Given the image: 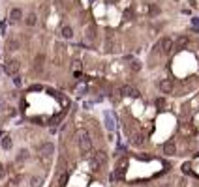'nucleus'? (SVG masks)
<instances>
[{"label":"nucleus","mask_w":199,"mask_h":187,"mask_svg":"<svg viewBox=\"0 0 199 187\" xmlns=\"http://www.w3.org/2000/svg\"><path fill=\"white\" fill-rule=\"evenodd\" d=\"M79 148H81V154L85 155V154H88V152L92 150V142H90V138H88V135L87 133H79Z\"/></svg>","instance_id":"1"},{"label":"nucleus","mask_w":199,"mask_h":187,"mask_svg":"<svg viewBox=\"0 0 199 187\" xmlns=\"http://www.w3.org/2000/svg\"><path fill=\"white\" fill-rule=\"evenodd\" d=\"M90 163H92V169L98 170V169H100V165H105V163H107V155H105V152H102V150L96 152L94 157L90 159Z\"/></svg>","instance_id":"2"},{"label":"nucleus","mask_w":199,"mask_h":187,"mask_svg":"<svg viewBox=\"0 0 199 187\" xmlns=\"http://www.w3.org/2000/svg\"><path fill=\"white\" fill-rule=\"evenodd\" d=\"M156 49H158V51L162 49L163 54H169V52H171V49H173V39H171V38H163L160 43H156Z\"/></svg>","instance_id":"3"},{"label":"nucleus","mask_w":199,"mask_h":187,"mask_svg":"<svg viewBox=\"0 0 199 187\" xmlns=\"http://www.w3.org/2000/svg\"><path fill=\"white\" fill-rule=\"evenodd\" d=\"M19 67H21V64L17 60H10L8 64H6V67H4V71L8 73V75H17V71H19Z\"/></svg>","instance_id":"4"},{"label":"nucleus","mask_w":199,"mask_h":187,"mask_svg":"<svg viewBox=\"0 0 199 187\" xmlns=\"http://www.w3.org/2000/svg\"><path fill=\"white\" fill-rule=\"evenodd\" d=\"M120 94L122 95H130V98H139V90H135L133 86H130V84H124L122 88H120Z\"/></svg>","instance_id":"5"},{"label":"nucleus","mask_w":199,"mask_h":187,"mask_svg":"<svg viewBox=\"0 0 199 187\" xmlns=\"http://www.w3.org/2000/svg\"><path fill=\"white\" fill-rule=\"evenodd\" d=\"M126 176V161H120V167L115 170V172H113V180H115V182H118V180H122Z\"/></svg>","instance_id":"6"},{"label":"nucleus","mask_w":199,"mask_h":187,"mask_svg":"<svg viewBox=\"0 0 199 187\" xmlns=\"http://www.w3.org/2000/svg\"><path fill=\"white\" fill-rule=\"evenodd\" d=\"M158 86H160V90H162L163 94H169V92L173 90V82L169 81V79H163V81L158 82Z\"/></svg>","instance_id":"7"},{"label":"nucleus","mask_w":199,"mask_h":187,"mask_svg":"<svg viewBox=\"0 0 199 187\" xmlns=\"http://www.w3.org/2000/svg\"><path fill=\"white\" fill-rule=\"evenodd\" d=\"M175 152H177V146H175L173 140H167L165 144H163V154L165 155H175Z\"/></svg>","instance_id":"8"},{"label":"nucleus","mask_w":199,"mask_h":187,"mask_svg":"<svg viewBox=\"0 0 199 187\" xmlns=\"http://www.w3.org/2000/svg\"><path fill=\"white\" fill-rule=\"evenodd\" d=\"M40 152H41L43 155H51L53 152H55V144H51V142H45L43 146L40 148Z\"/></svg>","instance_id":"9"},{"label":"nucleus","mask_w":199,"mask_h":187,"mask_svg":"<svg viewBox=\"0 0 199 187\" xmlns=\"http://www.w3.org/2000/svg\"><path fill=\"white\" fill-rule=\"evenodd\" d=\"M21 17H23V11H21L19 8H13V10L10 11V21H13V23H15V21H19Z\"/></svg>","instance_id":"10"},{"label":"nucleus","mask_w":199,"mask_h":187,"mask_svg":"<svg viewBox=\"0 0 199 187\" xmlns=\"http://www.w3.org/2000/svg\"><path fill=\"white\" fill-rule=\"evenodd\" d=\"M36 23H38V17H36V13H30V15L26 17V24H28V26H34Z\"/></svg>","instance_id":"11"},{"label":"nucleus","mask_w":199,"mask_h":187,"mask_svg":"<svg viewBox=\"0 0 199 187\" xmlns=\"http://www.w3.org/2000/svg\"><path fill=\"white\" fill-rule=\"evenodd\" d=\"M62 36H64V38H72V36H73L72 26H64V28H62Z\"/></svg>","instance_id":"12"},{"label":"nucleus","mask_w":199,"mask_h":187,"mask_svg":"<svg viewBox=\"0 0 199 187\" xmlns=\"http://www.w3.org/2000/svg\"><path fill=\"white\" fill-rule=\"evenodd\" d=\"M2 148H4V150H10V148H11V138H10V137H4V138H2Z\"/></svg>","instance_id":"13"},{"label":"nucleus","mask_w":199,"mask_h":187,"mask_svg":"<svg viewBox=\"0 0 199 187\" xmlns=\"http://www.w3.org/2000/svg\"><path fill=\"white\" fill-rule=\"evenodd\" d=\"M19 47V41H15V39H10L8 41V51H15Z\"/></svg>","instance_id":"14"},{"label":"nucleus","mask_w":199,"mask_h":187,"mask_svg":"<svg viewBox=\"0 0 199 187\" xmlns=\"http://www.w3.org/2000/svg\"><path fill=\"white\" fill-rule=\"evenodd\" d=\"M26 157H28V152L26 150H21L19 155H17V161H23V159H26Z\"/></svg>","instance_id":"15"},{"label":"nucleus","mask_w":199,"mask_h":187,"mask_svg":"<svg viewBox=\"0 0 199 187\" xmlns=\"http://www.w3.org/2000/svg\"><path fill=\"white\" fill-rule=\"evenodd\" d=\"M41 185V180L40 178H32L30 180V187H40Z\"/></svg>","instance_id":"16"},{"label":"nucleus","mask_w":199,"mask_h":187,"mask_svg":"<svg viewBox=\"0 0 199 187\" xmlns=\"http://www.w3.org/2000/svg\"><path fill=\"white\" fill-rule=\"evenodd\" d=\"M133 144H135V146H141V144H143V135H135V138H133Z\"/></svg>","instance_id":"17"},{"label":"nucleus","mask_w":199,"mask_h":187,"mask_svg":"<svg viewBox=\"0 0 199 187\" xmlns=\"http://www.w3.org/2000/svg\"><path fill=\"white\" fill-rule=\"evenodd\" d=\"M66 182H68V174H62V176H60V183H58V185H60V187H66Z\"/></svg>","instance_id":"18"},{"label":"nucleus","mask_w":199,"mask_h":187,"mask_svg":"<svg viewBox=\"0 0 199 187\" xmlns=\"http://www.w3.org/2000/svg\"><path fill=\"white\" fill-rule=\"evenodd\" d=\"M132 69H133V71H139V69H141V64H139L137 60H135V62H132Z\"/></svg>","instance_id":"19"},{"label":"nucleus","mask_w":199,"mask_h":187,"mask_svg":"<svg viewBox=\"0 0 199 187\" xmlns=\"http://www.w3.org/2000/svg\"><path fill=\"white\" fill-rule=\"evenodd\" d=\"M156 105H158V107H165V99H163V98H158V99H156Z\"/></svg>","instance_id":"20"},{"label":"nucleus","mask_w":199,"mask_h":187,"mask_svg":"<svg viewBox=\"0 0 199 187\" xmlns=\"http://www.w3.org/2000/svg\"><path fill=\"white\" fill-rule=\"evenodd\" d=\"M107 127H109V129L115 127V126H113V120H111V112H107Z\"/></svg>","instance_id":"21"},{"label":"nucleus","mask_w":199,"mask_h":187,"mask_svg":"<svg viewBox=\"0 0 199 187\" xmlns=\"http://www.w3.org/2000/svg\"><path fill=\"white\" fill-rule=\"evenodd\" d=\"M13 84H15V86H21V77H17V75H15V77H13Z\"/></svg>","instance_id":"22"},{"label":"nucleus","mask_w":199,"mask_h":187,"mask_svg":"<svg viewBox=\"0 0 199 187\" xmlns=\"http://www.w3.org/2000/svg\"><path fill=\"white\" fill-rule=\"evenodd\" d=\"M4 176H6V169L2 167V165H0V180H2Z\"/></svg>","instance_id":"23"},{"label":"nucleus","mask_w":199,"mask_h":187,"mask_svg":"<svg viewBox=\"0 0 199 187\" xmlns=\"http://www.w3.org/2000/svg\"><path fill=\"white\" fill-rule=\"evenodd\" d=\"M194 24H195V26H199V17H195V19H194Z\"/></svg>","instance_id":"24"}]
</instances>
